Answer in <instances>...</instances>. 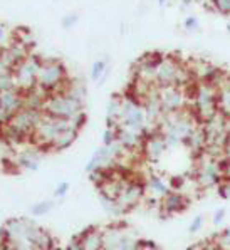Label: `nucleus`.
I'll use <instances>...</instances> for the list:
<instances>
[{"mask_svg":"<svg viewBox=\"0 0 230 250\" xmlns=\"http://www.w3.org/2000/svg\"><path fill=\"white\" fill-rule=\"evenodd\" d=\"M162 126L160 131L167 138L168 146H175L178 143H185L190 133L197 128V123L191 114L185 113V109L173 111V113H165L162 116Z\"/></svg>","mask_w":230,"mask_h":250,"instance_id":"obj_1","label":"nucleus"},{"mask_svg":"<svg viewBox=\"0 0 230 250\" xmlns=\"http://www.w3.org/2000/svg\"><path fill=\"white\" fill-rule=\"evenodd\" d=\"M69 126H74L71 123V119L56 118V116H51V114L42 111V116L39 119V123H37L36 129H34L30 141L36 143V146L39 149H51V146L54 143L56 138L59 136L66 128H69Z\"/></svg>","mask_w":230,"mask_h":250,"instance_id":"obj_2","label":"nucleus"},{"mask_svg":"<svg viewBox=\"0 0 230 250\" xmlns=\"http://www.w3.org/2000/svg\"><path fill=\"white\" fill-rule=\"evenodd\" d=\"M84 103L81 99L71 96L67 91H56V92H49L47 98L44 101L42 111L51 116L56 118H72L76 113L83 111Z\"/></svg>","mask_w":230,"mask_h":250,"instance_id":"obj_3","label":"nucleus"},{"mask_svg":"<svg viewBox=\"0 0 230 250\" xmlns=\"http://www.w3.org/2000/svg\"><path fill=\"white\" fill-rule=\"evenodd\" d=\"M67 72L66 67L61 61L49 59L42 61L39 67V74H37V86L42 87L47 92L64 91L67 84Z\"/></svg>","mask_w":230,"mask_h":250,"instance_id":"obj_4","label":"nucleus"},{"mask_svg":"<svg viewBox=\"0 0 230 250\" xmlns=\"http://www.w3.org/2000/svg\"><path fill=\"white\" fill-rule=\"evenodd\" d=\"M217 86L210 81H200L195 89V111L200 121L213 118L218 113Z\"/></svg>","mask_w":230,"mask_h":250,"instance_id":"obj_5","label":"nucleus"},{"mask_svg":"<svg viewBox=\"0 0 230 250\" xmlns=\"http://www.w3.org/2000/svg\"><path fill=\"white\" fill-rule=\"evenodd\" d=\"M42 64V59L36 54H29L24 61L15 66L14 74H15V83L17 87L22 92L30 91L37 86V74H39V67Z\"/></svg>","mask_w":230,"mask_h":250,"instance_id":"obj_6","label":"nucleus"},{"mask_svg":"<svg viewBox=\"0 0 230 250\" xmlns=\"http://www.w3.org/2000/svg\"><path fill=\"white\" fill-rule=\"evenodd\" d=\"M198 156H200V165H198V168H197L198 187H202V188L215 187V185L220 183V180L224 178V173H222V161L205 151Z\"/></svg>","mask_w":230,"mask_h":250,"instance_id":"obj_7","label":"nucleus"},{"mask_svg":"<svg viewBox=\"0 0 230 250\" xmlns=\"http://www.w3.org/2000/svg\"><path fill=\"white\" fill-rule=\"evenodd\" d=\"M41 116H42V109H34V107L24 106L22 109H19L17 113L9 118V125L14 126L15 129H19L21 133H24L30 140Z\"/></svg>","mask_w":230,"mask_h":250,"instance_id":"obj_8","label":"nucleus"},{"mask_svg":"<svg viewBox=\"0 0 230 250\" xmlns=\"http://www.w3.org/2000/svg\"><path fill=\"white\" fill-rule=\"evenodd\" d=\"M158 99H160V104H162L163 114L185 109L187 106L185 91L182 89V86H160Z\"/></svg>","mask_w":230,"mask_h":250,"instance_id":"obj_9","label":"nucleus"},{"mask_svg":"<svg viewBox=\"0 0 230 250\" xmlns=\"http://www.w3.org/2000/svg\"><path fill=\"white\" fill-rule=\"evenodd\" d=\"M143 197H145V185L140 183V182H133V180H129V182L123 187L120 195L116 197V203L121 208L123 213H125V211L131 210L133 207H136Z\"/></svg>","mask_w":230,"mask_h":250,"instance_id":"obj_10","label":"nucleus"},{"mask_svg":"<svg viewBox=\"0 0 230 250\" xmlns=\"http://www.w3.org/2000/svg\"><path fill=\"white\" fill-rule=\"evenodd\" d=\"M167 148H168V143H167L165 134L160 131V129H155V131H151V133L148 131L141 149H143L146 160L158 161L163 156V153L167 151Z\"/></svg>","mask_w":230,"mask_h":250,"instance_id":"obj_11","label":"nucleus"},{"mask_svg":"<svg viewBox=\"0 0 230 250\" xmlns=\"http://www.w3.org/2000/svg\"><path fill=\"white\" fill-rule=\"evenodd\" d=\"M217 86V101H218V111L225 118L230 116V74H225L222 71H217L213 79L210 81Z\"/></svg>","mask_w":230,"mask_h":250,"instance_id":"obj_12","label":"nucleus"},{"mask_svg":"<svg viewBox=\"0 0 230 250\" xmlns=\"http://www.w3.org/2000/svg\"><path fill=\"white\" fill-rule=\"evenodd\" d=\"M0 107L9 116H12L19 109H22L24 107V94H22V91L19 87H15V89L0 92Z\"/></svg>","mask_w":230,"mask_h":250,"instance_id":"obj_13","label":"nucleus"},{"mask_svg":"<svg viewBox=\"0 0 230 250\" xmlns=\"http://www.w3.org/2000/svg\"><path fill=\"white\" fill-rule=\"evenodd\" d=\"M128 237V229L121 225H111L103 229V249H120Z\"/></svg>","mask_w":230,"mask_h":250,"instance_id":"obj_14","label":"nucleus"},{"mask_svg":"<svg viewBox=\"0 0 230 250\" xmlns=\"http://www.w3.org/2000/svg\"><path fill=\"white\" fill-rule=\"evenodd\" d=\"M187 207H188V200L183 197L182 193H176V191L170 190L162 198V210L167 211L168 215L176 213V211H183Z\"/></svg>","mask_w":230,"mask_h":250,"instance_id":"obj_15","label":"nucleus"},{"mask_svg":"<svg viewBox=\"0 0 230 250\" xmlns=\"http://www.w3.org/2000/svg\"><path fill=\"white\" fill-rule=\"evenodd\" d=\"M79 240H81L83 250H98L103 249V230L89 227L83 233H79Z\"/></svg>","mask_w":230,"mask_h":250,"instance_id":"obj_16","label":"nucleus"},{"mask_svg":"<svg viewBox=\"0 0 230 250\" xmlns=\"http://www.w3.org/2000/svg\"><path fill=\"white\" fill-rule=\"evenodd\" d=\"M187 146L195 153V155H202L207 148V134H205V129H203V125L200 126L198 125L193 131L190 133V136L187 138Z\"/></svg>","mask_w":230,"mask_h":250,"instance_id":"obj_17","label":"nucleus"},{"mask_svg":"<svg viewBox=\"0 0 230 250\" xmlns=\"http://www.w3.org/2000/svg\"><path fill=\"white\" fill-rule=\"evenodd\" d=\"M145 190H148L153 198L162 200L165 195L171 190V188H170V185L162 178V176L153 175V176H149V178L146 180V183H145Z\"/></svg>","mask_w":230,"mask_h":250,"instance_id":"obj_18","label":"nucleus"},{"mask_svg":"<svg viewBox=\"0 0 230 250\" xmlns=\"http://www.w3.org/2000/svg\"><path fill=\"white\" fill-rule=\"evenodd\" d=\"M79 134V129L74 128V126H69V128L64 129L63 133L59 134V136L54 140V143H52L51 149L52 151H64L66 148H69L72 143L76 141V138H78Z\"/></svg>","mask_w":230,"mask_h":250,"instance_id":"obj_19","label":"nucleus"},{"mask_svg":"<svg viewBox=\"0 0 230 250\" xmlns=\"http://www.w3.org/2000/svg\"><path fill=\"white\" fill-rule=\"evenodd\" d=\"M30 242H32L34 249H51L54 245V240H52L51 233H47L44 229L41 227H34L32 233H30Z\"/></svg>","mask_w":230,"mask_h":250,"instance_id":"obj_20","label":"nucleus"},{"mask_svg":"<svg viewBox=\"0 0 230 250\" xmlns=\"http://www.w3.org/2000/svg\"><path fill=\"white\" fill-rule=\"evenodd\" d=\"M71 96H74V98L81 99V101H84V98H86V86H84L83 81L79 79H72V81H67L66 84V89Z\"/></svg>","mask_w":230,"mask_h":250,"instance_id":"obj_21","label":"nucleus"},{"mask_svg":"<svg viewBox=\"0 0 230 250\" xmlns=\"http://www.w3.org/2000/svg\"><path fill=\"white\" fill-rule=\"evenodd\" d=\"M19 165H21L24 170L36 171L37 167H39V155H37V153H24V155L19 156Z\"/></svg>","mask_w":230,"mask_h":250,"instance_id":"obj_22","label":"nucleus"},{"mask_svg":"<svg viewBox=\"0 0 230 250\" xmlns=\"http://www.w3.org/2000/svg\"><path fill=\"white\" fill-rule=\"evenodd\" d=\"M15 87H17V83H15L14 71L0 72V92L9 91V89H15Z\"/></svg>","mask_w":230,"mask_h":250,"instance_id":"obj_23","label":"nucleus"},{"mask_svg":"<svg viewBox=\"0 0 230 250\" xmlns=\"http://www.w3.org/2000/svg\"><path fill=\"white\" fill-rule=\"evenodd\" d=\"M51 208H52L51 200H44V202H41V203H36V205L32 207V210H30V213H32L34 217H41V215L47 213Z\"/></svg>","mask_w":230,"mask_h":250,"instance_id":"obj_24","label":"nucleus"},{"mask_svg":"<svg viewBox=\"0 0 230 250\" xmlns=\"http://www.w3.org/2000/svg\"><path fill=\"white\" fill-rule=\"evenodd\" d=\"M105 72H106V61H96L93 64V69H91V78L98 81L103 78Z\"/></svg>","mask_w":230,"mask_h":250,"instance_id":"obj_25","label":"nucleus"},{"mask_svg":"<svg viewBox=\"0 0 230 250\" xmlns=\"http://www.w3.org/2000/svg\"><path fill=\"white\" fill-rule=\"evenodd\" d=\"M14 39L24 42V44L30 45V42H32V36H30V30L24 29V27H19V29L14 30Z\"/></svg>","mask_w":230,"mask_h":250,"instance_id":"obj_26","label":"nucleus"},{"mask_svg":"<svg viewBox=\"0 0 230 250\" xmlns=\"http://www.w3.org/2000/svg\"><path fill=\"white\" fill-rule=\"evenodd\" d=\"M213 9L222 15H230V0H212Z\"/></svg>","mask_w":230,"mask_h":250,"instance_id":"obj_27","label":"nucleus"},{"mask_svg":"<svg viewBox=\"0 0 230 250\" xmlns=\"http://www.w3.org/2000/svg\"><path fill=\"white\" fill-rule=\"evenodd\" d=\"M218 193L222 198H230V178H222L218 183Z\"/></svg>","mask_w":230,"mask_h":250,"instance_id":"obj_28","label":"nucleus"},{"mask_svg":"<svg viewBox=\"0 0 230 250\" xmlns=\"http://www.w3.org/2000/svg\"><path fill=\"white\" fill-rule=\"evenodd\" d=\"M202 227H203V217H202V215H197V217L191 220V224L188 227V232L190 233H198Z\"/></svg>","mask_w":230,"mask_h":250,"instance_id":"obj_29","label":"nucleus"},{"mask_svg":"<svg viewBox=\"0 0 230 250\" xmlns=\"http://www.w3.org/2000/svg\"><path fill=\"white\" fill-rule=\"evenodd\" d=\"M215 245H217V247H224V249L230 247V229H227L225 232L220 233V237H218Z\"/></svg>","mask_w":230,"mask_h":250,"instance_id":"obj_30","label":"nucleus"},{"mask_svg":"<svg viewBox=\"0 0 230 250\" xmlns=\"http://www.w3.org/2000/svg\"><path fill=\"white\" fill-rule=\"evenodd\" d=\"M67 191H69V183H67V182H61V183L56 187V190H54V197L63 198L64 195L67 193Z\"/></svg>","mask_w":230,"mask_h":250,"instance_id":"obj_31","label":"nucleus"},{"mask_svg":"<svg viewBox=\"0 0 230 250\" xmlns=\"http://www.w3.org/2000/svg\"><path fill=\"white\" fill-rule=\"evenodd\" d=\"M78 22V15L76 14H71V15H67V17H64V21H63V27L64 29H69V27H72Z\"/></svg>","mask_w":230,"mask_h":250,"instance_id":"obj_32","label":"nucleus"},{"mask_svg":"<svg viewBox=\"0 0 230 250\" xmlns=\"http://www.w3.org/2000/svg\"><path fill=\"white\" fill-rule=\"evenodd\" d=\"M185 29L187 30H197L198 29V21L195 17H187L185 19Z\"/></svg>","mask_w":230,"mask_h":250,"instance_id":"obj_33","label":"nucleus"},{"mask_svg":"<svg viewBox=\"0 0 230 250\" xmlns=\"http://www.w3.org/2000/svg\"><path fill=\"white\" fill-rule=\"evenodd\" d=\"M9 114L5 113V111L2 109V107H0V133H2V129H3V126L7 125V123H9Z\"/></svg>","mask_w":230,"mask_h":250,"instance_id":"obj_34","label":"nucleus"},{"mask_svg":"<svg viewBox=\"0 0 230 250\" xmlns=\"http://www.w3.org/2000/svg\"><path fill=\"white\" fill-rule=\"evenodd\" d=\"M222 173H224V178H230V160L227 158L222 161Z\"/></svg>","mask_w":230,"mask_h":250,"instance_id":"obj_35","label":"nucleus"},{"mask_svg":"<svg viewBox=\"0 0 230 250\" xmlns=\"http://www.w3.org/2000/svg\"><path fill=\"white\" fill-rule=\"evenodd\" d=\"M225 218V210L224 208H220V210H217V213H215V217H213V224H222V220Z\"/></svg>","mask_w":230,"mask_h":250,"instance_id":"obj_36","label":"nucleus"},{"mask_svg":"<svg viewBox=\"0 0 230 250\" xmlns=\"http://www.w3.org/2000/svg\"><path fill=\"white\" fill-rule=\"evenodd\" d=\"M141 247H149V249H156V245L153 242H148V240H138L136 242V249H141Z\"/></svg>","mask_w":230,"mask_h":250,"instance_id":"obj_37","label":"nucleus"},{"mask_svg":"<svg viewBox=\"0 0 230 250\" xmlns=\"http://www.w3.org/2000/svg\"><path fill=\"white\" fill-rule=\"evenodd\" d=\"M224 156L227 160H230V134L227 136V141H225V146H224Z\"/></svg>","mask_w":230,"mask_h":250,"instance_id":"obj_38","label":"nucleus"},{"mask_svg":"<svg viewBox=\"0 0 230 250\" xmlns=\"http://www.w3.org/2000/svg\"><path fill=\"white\" fill-rule=\"evenodd\" d=\"M225 126H227V131H229V134H230V116L225 119Z\"/></svg>","mask_w":230,"mask_h":250,"instance_id":"obj_39","label":"nucleus"},{"mask_svg":"<svg viewBox=\"0 0 230 250\" xmlns=\"http://www.w3.org/2000/svg\"><path fill=\"white\" fill-rule=\"evenodd\" d=\"M2 37H3V27L0 25V39H2Z\"/></svg>","mask_w":230,"mask_h":250,"instance_id":"obj_40","label":"nucleus"},{"mask_svg":"<svg viewBox=\"0 0 230 250\" xmlns=\"http://www.w3.org/2000/svg\"><path fill=\"white\" fill-rule=\"evenodd\" d=\"M158 3H160V5H165V3H167V0H158Z\"/></svg>","mask_w":230,"mask_h":250,"instance_id":"obj_41","label":"nucleus"},{"mask_svg":"<svg viewBox=\"0 0 230 250\" xmlns=\"http://www.w3.org/2000/svg\"><path fill=\"white\" fill-rule=\"evenodd\" d=\"M0 54H2V49H0Z\"/></svg>","mask_w":230,"mask_h":250,"instance_id":"obj_42","label":"nucleus"},{"mask_svg":"<svg viewBox=\"0 0 230 250\" xmlns=\"http://www.w3.org/2000/svg\"><path fill=\"white\" fill-rule=\"evenodd\" d=\"M185 2H187V0H185Z\"/></svg>","mask_w":230,"mask_h":250,"instance_id":"obj_43","label":"nucleus"}]
</instances>
